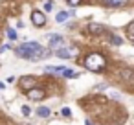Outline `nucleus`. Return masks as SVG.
Returning <instances> with one entry per match:
<instances>
[{
    "label": "nucleus",
    "mask_w": 134,
    "mask_h": 125,
    "mask_svg": "<svg viewBox=\"0 0 134 125\" xmlns=\"http://www.w3.org/2000/svg\"><path fill=\"white\" fill-rule=\"evenodd\" d=\"M85 125H92V123H90V121H86V123H85Z\"/></svg>",
    "instance_id": "nucleus-23"
},
{
    "label": "nucleus",
    "mask_w": 134,
    "mask_h": 125,
    "mask_svg": "<svg viewBox=\"0 0 134 125\" xmlns=\"http://www.w3.org/2000/svg\"><path fill=\"white\" fill-rule=\"evenodd\" d=\"M127 0H103L105 6H110V8H119V6H125Z\"/></svg>",
    "instance_id": "nucleus-9"
},
{
    "label": "nucleus",
    "mask_w": 134,
    "mask_h": 125,
    "mask_svg": "<svg viewBox=\"0 0 134 125\" xmlns=\"http://www.w3.org/2000/svg\"><path fill=\"white\" fill-rule=\"evenodd\" d=\"M86 30H88V33H94V35H99V33L107 31V30H105V26H101V24H96V22H90V24L86 26Z\"/></svg>",
    "instance_id": "nucleus-7"
},
{
    "label": "nucleus",
    "mask_w": 134,
    "mask_h": 125,
    "mask_svg": "<svg viewBox=\"0 0 134 125\" xmlns=\"http://www.w3.org/2000/svg\"><path fill=\"white\" fill-rule=\"evenodd\" d=\"M44 96H46V92L42 88H30L28 90V97L33 101H41V99H44Z\"/></svg>",
    "instance_id": "nucleus-4"
},
{
    "label": "nucleus",
    "mask_w": 134,
    "mask_h": 125,
    "mask_svg": "<svg viewBox=\"0 0 134 125\" xmlns=\"http://www.w3.org/2000/svg\"><path fill=\"white\" fill-rule=\"evenodd\" d=\"M33 83H35V79L31 75H22L20 81H19V86L22 90H30V88H33Z\"/></svg>",
    "instance_id": "nucleus-5"
},
{
    "label": "nucleus",
    "mask_w": 134,
    "mask_h": 125,
    "mask_svg": "<svg viewBox=\"0 0 134 125\" xmlns=\"http://www.w3.org/2000/svg\"><path fill=\"white\" fill-rule=\"evenodd\" d=\"M64 66H46V72H52V74H63Z\"/></svg>",
    "instance_id": "nucleus-13"
},
{
    "label": "nucleus",
    "mask_w": 134,
    "mask_h": 125,
    "mask_svg": "<svg viewBox=\"0 0 134 125\" xmlns=\"http://www.w3.org/2000/svg\"><path fill=\"white\" fill-rule=\"evenodd\" d=\"M63 74H64V77H70V79H74V77H79V75H81L79 72H74V70H68V68H64V70H63Z\"/></svg>",
    "instance_id": "nucleus-11"
},
{
    "label": "nucleus",
    "mask_w": 134,
    "mask_h": 125,
    "mask_svg": "<svg viewBox=\"0 0 134 125\" xmlns=\"http://www.w3.org/2000/svg\"><path fill=\"white\" fill-rule=\"evenodd\" d=\"M8 37H9L11 41H15V39H17V31L11 30V28H8Z\"/></svg>",
    "instance_id": "nucleus-16"
},
{
    "label": "nucleus",
    "mask_w": 134,
    "mask_h": 125,
    "mask_svg": "<svg viewBox=\"0 0 134 125\" xmlns=\"http://www.w3.org/2000/svg\"><path fill=\"white\" fill-rule=\"evenodd\" d=\"M121 77H123L125 81H132V70H129V68L121 70Z\"/></svg>",
    "instance_id": "nucleus-14"
},
{
    "label": "nucleus",
    "mask_w": 134,
    "mask_h": 125,
    "mask_svg": "<svg viewBox=\"0 0 134 125\" xmlns=\"http://www.w3.org/2000/svg\"><path fill=\"white\" fill-rule=\"evenodd\" d=\"M55 55H57V57H61V59H68V57H74V55H77V50L57 48V50H55Z\"/></svg>",
    "instance_id": "nucleus-6"
},
{
    "label": "nucleus",
    "mask_w": 134,
    "mask_h": 125,
    "mask_svg": "<svg viewBox=\"0 0 134 125\" xmlns=\"http://www.w3.org/2000/svg\"><path fill=\"white\" fill-rule=\"evenodd\" d=\"M37 114H39L41 118H48V116H50V108H48V107H39V108H37Z\"/></svg>",
    "instance_id": "nucleus-12"
},
{
    "label": "nucleus",
    "mask_w": 134,
    "mask_h": 125,
    "mask_svg": "<svg viewBox=\"0 0 134 125\" xmlns=\"http://www.w3.org/2000/svg\"><path fill=\"white\" fill-rule=\"evenodd\" d=\"M132 28H134V24L130 22V24H129V28H127V31H129V39H130V41H134V35H132Z\"/></svg>",
    "instance_id": "nucleus-17"
},
{
    "label": "nucleus",
    "mask_w": 134,
    "mask_h": 125,
    "mask_svg": "<svg viewBox=\"0 0 134 125\" xmlns=\"http://www.w3.org/2000/svg\"><path fill=\"white\" fill-rule=\"evenodd\" d=\"M105 57L101 53H90L86 59H85V66L90 70V72H101L105 68Z\"/></svg>",
    "instance_id": "nucleus-2"
},
{
    "label": "nucleus",
    "mask_w": 134,
    "mask_h": 125,
    "mask_svg": "<svg viewBox=\"0 0 134 125\" xmlns=\"http://www.w3.org/2000/svg\"><path fill=\"white\" fill-rule=\"evenodd\" d=\"M68 4L70 6H77V4H81V0H68Z\"/></svg>",
    "instance_id": "nucleus-20"
},
{
    "label": "nucleus",
    "mask_w": 134,
    "mask_h": 125,
    "mask_svg": "<svg viewBox=\"0 0 134 125\" xmlns=\"http://www.w3.org/2000/svg\"><path fill=\"white\" fill-rule=\"evenodd\" d=\"M68 17H70V13H68V11H59V13H57V17H55V20L61 24V22H66V20H68Z\"/></svg>",
    "instance_id": "nucleus-10"
},
{
    "label": "nucleus",
    "mask_w": 134,
    "mask_h": 125,
    "mask_svg": "<svg viewBox=\"0 0 134 125\" xmlns=\"http://www.w3.org/2000/svg\"><path fill=\"white\" fill-rule=\"evenodd\" d=\"M61 112H63V116H66V118H68V116H70V108H63V110H61Z\"/></svg>",
    "instance_id": "nucleus-21"
},
{
    "label": "nucleus",
    "mask_w": 134,
    "mask_h": 125,
    "mask_svg": "<svg viewBox=\"0 0 134 125\" xmlns=\"http://www.w3.org/2000/svg\"><path fill=\"white\" fill-rule=\"evenodd\" d=\"M17 55L19 57H24V59H30V61H37L41 57L50 55V52L44 50L39 42H24L22 46L17 48Z\"/></svg>",
    "instance_id": "nucleus-1"
},
{
    "label": "nucleus",
    "mask_w": 134,
    "mask_h": 125,
    "mask_svg": "<svg viewBox=\"0 0 134 125\" xmlns=\"http://www.w3.org/2000/svg\"><path fill=\"white\" fill-rule=\"evenodd\" d=\"M30 112H31L30 107H22V114H24V116H30Z\"/></svg>",
    "instance_id": "nucleus-19"
},
{
    "label": "nucleus",
    "mask_w": 134,
    "mask_h": 125,
    "mask_svg": "<svg viewBox=\"0 0 134 125\" xmlns=\"http://www.w3.org/2000/svg\"><path fill=\"white\" fill-rule=\"evenodd\" d=\"M0 90H4V83L2 81H0Z\"/></svg>",
    "instance_id": "nucleus-22"
},
{
    "label": "nucleus",
    "mask_w": 134,
    "mask_h": 125,
    "mask_svg": "<svg viewBox=\"0 0 134 125\" xmlns=\"http://www.w3.org/2000/svg\"><path fill=\"white\" fill-rule=\"evenodd\" d=\"M110 41H112L116 46H121V42H123V39H121V37H118V35H112V39H110Z\"/></svg>",
    "instance_id": "nucleus-15"
},
{
    "label": "nucleus",
    "mask_w": 134,
    "mask_h": 125,
    "mask_svg": "<svg viewBox=\"0 0 134 125\" xmlns=\"http://www.w3.org/2000/svg\"><path fill=\"white\" fill-rule=\"evenodd\" d=\"M31 22H33L37 28H41V26L46 24V15H44L42 11H37V9H35V11L31 13Z\"/></svg>",
    "instance_id": "nucleus-3"
},
{
    "label": "nucleus",
    "mask_w": 134,
    "mask_h": 125,
    "mask_svg": "<svg viewBox=\"0 0 134 125\" xmlns=\"http://www.w3.org/2000/svg\"><path fill=\"white\" fill-rule=\"evenodd\" d=\"M52 9H53V4H52V2L44 4V11H46V13H48V11H52Z\"/></svg>",
    "instance_id": "nucleus-18"
},
{
    "label": "nucleus",
    "mask_w": 134,
    "mask_h": 125,
    "mask_svg": "<svg viewBox=\"0 0 134 125\" xmlns=\"http://www.w3.org/2000/svg\"><path fill=\"white\" fill-rule=\"evenodd\" d=\"M63 42H64V39L61 35H52L50 37V46H53V48H59Z\"/></svg>",
    "instance_id": "nucleus-8"
}]
</instances>
